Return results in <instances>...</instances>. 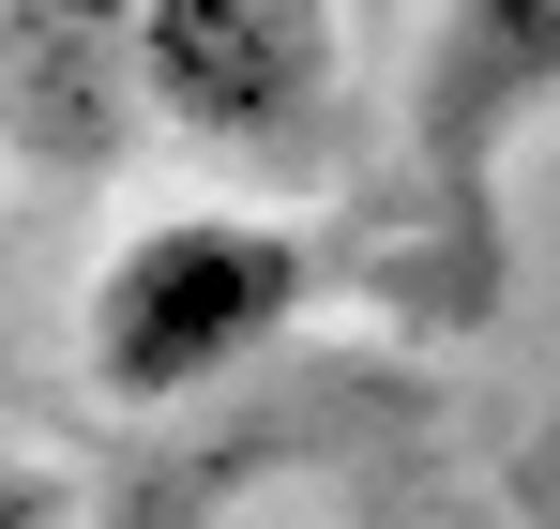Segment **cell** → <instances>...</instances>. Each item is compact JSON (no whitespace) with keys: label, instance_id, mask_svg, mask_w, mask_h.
<instances>
[{"label":"cell","instance_id":"5","mask_svg":"<svg viewBox=\"0 0 560 529\" xmlns=\"http://www.w3.org/2000/svg\"><path fill=\"white\" fill-rule=\"evenodd\" d=\"M0 529H77V499H61L46 454H0Z\"/></svg>","mask_w":560,"mask_h":529},{"label":"cell","instance_id":"1","mask_svg":"<svg viewBox=\"0 0 560 529\" xmlns=\"http://www.w3.org/2000/svg\"><path fill=\"white\" fill-rule=\"evenodd\" d=\"M152 137L228 197H303L364 137V0H152Z\"/></svg>","mask_w":560,"mask_h":529},{"label":"cell","instance_id":"3","mask_svg":"<svg viewBox=\"0 0 560 529\" xmlns=\"http://www.w3.org/2000/svg\"><path fill=\"white\" fill-rule=\"evenodd\" d=\"M560 121V0H409V181L469 258L500 243V167Z\"/></svg>","mask_w":560,"mask_h":529},{"label":"cell","instance_id":"2","mask_svg":"<svg viewBox=\"0 0 560 529\" xmlns=\"http://www.w3.org/2000/svg\"><path fill=\"white\" fill-rule=\"evenodd\" d=\"M303 227H288L273 197H183V212H137L121 243H106L92 303H77V363H92L106 409H183L212 378H243V363L273 349L288 318H303Z\"/></svg>","mask_w":560,"mask_h":529},{"label":"cell","instance_id":"4","mask_svg":"<svg viewBox=\"0 0 560 529\" xmlns=\"http://www.w3.org/2000/svg\"><path fill=\"white\" fill-rule=\"evenodd\" d=\"M152 137V0H0V167L106 181Z\"/></svg>","mask_w":560,"mask_h":529},{"label":"cell","instance_id":"6","mask_svg":"<svg viewBox=\"0 0 560 529\" xmlns=\"http://www.w3.org/2000/svg\"><path fill=\"white\" fill-rule=\"evenodd\" d=\"M364 15H378V0H364Z\"/></svg>","mask_w":560,"mask_h":529}]
</instances>
